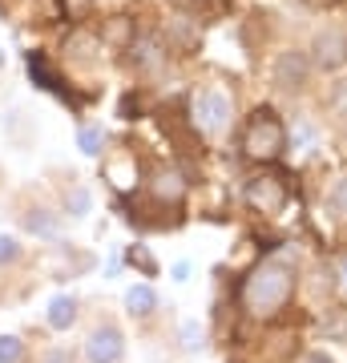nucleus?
I'll use <instances>...</instances> for the list:
<instances>
[{
  "label": "nucleus",
  "mask_w": 347,
  "mask_h": 363,
  "mask_svg": "<svg viewBox=\"0 0 347 363\" xmlns=\"http://www.w3.org/2000/svg\"><path fill=\"white\" fill-rule=\"evenodd\" d=\"M190 117H194V125H198L202 133H222L226 125H231V97H226V93H219V89L194 93Z\"/></svg>",
  "instance_id": "7ed1b4c3"
},
{
  "label": "nucleus",
  "mask_w": 347,
  "mask_h": 363,
  "mask_svg": "<svg viewBox=\"0 0 347 363\" xmlns=\"http://www.w3.org/2000/svg\"><path fill=\"white\" fill-rule=\"evenodd\" d=\"M303 4H307V9H335L339 0H303Z\"/></svg>",
  "instance_id": "cd10ccee"
},
{
  "label": "nucleus",
  "mask_w": 347,
  "mask_h": 363,
  "mask_svg": "<svg viewBox=\"0 0 347 363\" xmlns=\"http://www.w3.org/2000/svg\"><path fill=\"white\" fill-rule=\"evenodd\" d=\"M126 355V339H121V331L117 327H97L89 339H85V359L89 363H117Z\"/></svg>",
  "instance_id": "423d86ee"
},
{
  "label": "nucleus",
  "mask_w": 347,
  "mask_h": 363,
  "mask_svg": "<svg viewBox=\"0 0 347 363\" xmlns=\"http://www.w3.org/2000/svg\"><path fill=\"white\" fill-rule=\"evenodd\" d=\"M69 49L77 52L81 61H89V57H93V49H97V37H85V33H77V37L69 40Z\"/></svg>",
  "instance_id": "6ab92c4d"
},
{
  "label": "nucleus",
  "mask_w": 347,
  "mask_h": 363,
  "mask_svg": "<svg viewBox=\"0 0 347 363\" xmlns=\"http://www.w3.org/2000/svg\"><path fill=\"white\" fill-rule=\"evenodd\" d=\"M25 65H28V77L37 81L40 89H49V93H61V77L49 69V61H45V52H25Z\"/></svg>",
  "instance_id": "1a4fd4ad"
},
{
  "label": "nucleus",
  "mask_w": 347,
  "mask_h": 363,
  "mask_svg": "<svg viewBox=\"0 0 347 363\" xmlns=\"http://www.w3.org/2000/svg\"><path fill=\"white\" fill-rule=\"evenodd\" d=\"M16 259H21V242H16L13 234H0V267H9Z\"/></svg>",
  "instance_id": "a211bd4d"
},
{
  "label": "nucleus",
  "mask_w": 347,
  "mask_h": 363,
  "mask_svg": "<svg viewBox=\"0 0 347 363\" xmlns=\"http://www.w3.org/2000/svg\"><path fill=\"white\" fill-rule=\"evenodd\" d=\"M206 4H210V0H174V9H182V13H198Z\"/></svg>",
  "instance_id": "a878e982"
},
{
  "label": "nucleus",
  "mask_w": 347,
  "mask_h": 363,
  "mask_svg": "<svg viewBox=\"0 0 347 363\" xmlns=\"http://www.w3.org/2000/svg\"><path fill=\"white\" fill-rule=\"evenodd\" d=\"M73 319H77V298H73V295H57L49 303L45 323H49L53 331H65V327H73Z\"/></svg>",
  "instance_id": "9b49d317"
},
{
  "label": "nucleus",
  "mask_w": 347,
  "mask_h": 363,
  "mask_svg": "<svg viewBox=\"0 0 347 363\" xmlns=\"http://www.w3.org/2000/svg\"><path fill=\"white\" fill-rule=\"evenodd\" d=\"M339 283H343V291H347V255L339 259Z\"/></svg>",
  "instance_id": "c85d7f7f"
},
{
  "label": "nucleus",
  "mask_w": 347,
  "mask_h": 363,
  "mask_svg": "<svg viewBox=\"0 0 347 363\" xmlns=\"http://www.w3.org/2000/svg\"><path fill=\"white\" fill-rule=\"evenodd\" d=\"M25 226L37 234V238H57V234H61V218H57L53 210H28Z\"/></svg>",
  "instance_id": "f8f14e48"
},
{
  "label": "nucleus",
  "mask_w": 347,
  "mask_h": 363,
  "mask_svg": "<svg viewBox=\"0 0 347 363\" xmlns=\"http://www.w3.org/2000/svg\"><path fill=\"white\" fill-rule=\"evenodd\" d=\"M129 262H138V267H142V274H158V262L150 259V255H145L142 247H133V250H129Z\"/></svg>",
  "instance_id": "4be33fe9"
},
{
  "label": "nucleus",
  "mask_w": 347,
  "mask_h": 363,
  "mask_svg": "<svg viewBox=\"0 0 347 363\" xmlns=\"http://www.w3.org/2000/svg\"><path fill=\"white\" fill-rule=\"evenodd\" d=\"M0 65H4V52H0Z\"/></svg>",
  "instance_id": "c756f323"
},
{
  "label": "nucleus",
  "mask_w": 347,
  "mask_h": 363,
  "mask_svg": "<svg viewBox=\"0 0 347 363\" xmlns=\"http://www.w3.org/2000/svg\"><path fill=\"white\" fill-rule=\"evenodd\" d=\"M77 145H81V154L97 157V154H101V145H105V133H101V125H81V133H77Z\"/></svg>",
  "instance_id": "4468645a"
},
{
  "label": "nucleus",
  "mask_w": 347,
  "mask_h": 363,
  "mask_svg": "<svg viewBox=\"0 0 347 363\" xmlns=\"http://www.w3.org/2000/svg\"><path fill=\"white\" fill-rule=\"evenodd\" d=\"M126 307H129V315H138V319L154 315V311H158V295H154V286H150V283H133V286L126 291Z\"/></svg>",
  "instance_id": "9d476101"
},
{
  "label": "nucleus",
  "mask_w": 347,
  "mask_h": 363,
  "mask_svg": "<svg viewBox=\"0 0 347 363\" xmlns=\"http://www.w3.org/2000/svg\"><path fill=\"white\" fill-rule=\"evenodd\" d=\"M129 65H133V69H145V73L162 65V49H158V40H154V37L129 40Z\"/></svg>",
  "instance_id": "6e6552de"
},
{
  "label": "nucleus",
  "mask_w": 347,
  "mask_h": 363,
  "mask_svg": "<svg viewBox=\"0 0 347 363\" xmlns=\"http://www.w3.org/2000/svg\"><path fill=\"white\" fill-rule=\"evenodd\" d=\"M154 194H158V198H170V202H178V198L186 194V186H182V178L174 174V169H158Z\"/></svg>",
  "instance_id": "ddd939ff"
},
{
  "label": "nucleus",
  "mask_w": 347,
  "mask_h": 363,
  "mask_svg": "<svg viewBox=\"0 0 347 363\" xmlns=\"http://www.w3.org/2000/svg\"><path fill=\"white\" fill-rule=\"evenodd\" d=\"M65 210H69V214H85V210H89V190L73 186V190L65 194Z\"/></svg>",
  "instance_id": "f3484780"
},
{
  "label": "nucleus",
  "mask_w": 347,
  "mask_h": 363,
  "mask_svg": "<svg viewBox=\"0 0 347 363\" xmlns=\"http://www.w3.org/2000/svg\"><path fill=\"white\" fill-rule=\"evenodd\" d=\"M291 291H295V271L279 259H267L258 262L250 271V279L243 283V307L250 315H258V319H267L291 298Z\"/></svg>",
  "instance_id": "f257e3e1"
},
{
  "label": "nucleus",
  "mask_w": 347,
  "mask_h": 363,
  "mask_svg": "<svg viewBox=\"0 0 347 363\" xmlns=\"http://www.w3.org/2000/svg\"><path fill=\"white\" fill-rule=\"evenodd\" d=\"M182 339H186V347H198V339H202V331H198V327H194V323H186V327H182Z\"/></svg>",
  "instance_id": "393cba45"
},
{
  "label": "nucleus",
  "mask_w": 347,
  "mask_h": 363,
  "mask_svg": "<svg viewBox=\"0 0 347 363\" xmlns=\"http://www.w3.org/2000/svg\"><path fill=\"white\" fill-rule=\"evenodd\" d=\"M0 363H25V343L16 335H0Z\"/></svg>",
  "instance_id": "2eb2a0df"
},
{
  "label": "nucleus",
  "mask_w": 347,
  "mask_h": 363,
  "mask_svg": "<svg viewBox=\"0 0 347 363\" xmlns=\"http://www.w3.org/2000/svg\"><path fill=\"white\" fill-rule=\"evenodd\" d=\"M331 206L339 210V214H347V178H343V182H339V186L331 190Z\"/></svg>",
  "instance_id": "5701e85b"
},
{
  "label": "nucleus",
  "mask_w": 347,
  "mask_h": 363,
  "mask_svg": "<svg viewBox=\"0 0 347 363\" xmlns=\"http://www.w3.org/2000/svg\"><path fill=\"white\" fill-rule=\"evenodd\" d=\"M40 363H73V355H69L65 347H53V351H45V355H40Z\"/></svg>",
  "instance_id": "b1692460"
},
{
  "label": "nucleus",
  "mask_w": 347,
  "mask_h": 363,
  "mask_svg": "<svg viewBox=\"0 0 347 363\" xmlns=\"http://www.w3.org/2000/svg\"><path fill=\"white\" fill-rule=\"evenodd\" d=\"M299 363H335V359L327 355V351H307V355H303Z\"/></svg>",
  "instance_id": "bb28decb"
},
{
  "label": "nucleus",
  "mask_w": 347,
  "mask_h": 363,
  "mask_svg": "<svg viewBox=\"0 0 347 363\" xmlns=\"http://www.w3.org/2000/svg\"><path fill=\"white\" fill-rule=\"evenodd\" d=\"M246 206L258 210V214H279L287 206V186L275 174H258V178L246 182Z\"/></svg>",
  "instance_id": "20e7f679"
},
{
  "label": "nucleus",
  "mask_w": 347,
  "mask_h": 363,
  "mask_svg": "<svg viewBox=\"0 0 347 363\" xmlns=\"http://www.w3.org/2000/svg\"><path fill=\"white\" fill-rule=\"evenodd\" d=\"M243 150L255 162H275L287 150V130H283V121L275 117V109H255L250 113V121L243 130Z\"/></svg>",
  "instance_id": "f03ea898"
},
{
  "label": "nucleus",
  "mask_w": 347,
  "mask_h": 363,
  "mask_svg": "<svg viewBox=\"0 0 347 363\" xmlns=\"http://www.w3.org/2000/svg\"><path fill=\"white\" fill-rule=\"evenodd\" d=\"M105 37L109 40H133V25H129L126 16H114V25L105 28Z\"/></svg>",
  "instance_id": "aec40b11"
},
{
  "label": "nucleus",
  "mask_w": 347,
  "mask_h": 363,
  "mask_svg": "<svg viewBox=\"0 0 347 363\" xmlns=\"http://www.w3.org/2000/svg\"><path fill=\"white\" fill-rule=\"evenodd\" d=\"M311 52H315V65L319 69H339L347 61V37L339 28H323L315 37V45H311Z\"/></svg>",
  "instance_id": "0eeeda50"
},
{
  "label": "nucleus",
  "mask_w": 347,
  "mask_h": 363,
  "mask_svg": "<svg viewBox=\"0 0 347 363\" xmlns=\"http://www.w3.org/2000/svg\"><path fill=\"white\" fill-rule=\"evenodd\" d=\"M170 37L178 40L182 49H190V45H198V28H194V21H174L170 25Z\"/></svg>",
  "instance_id": "dca6fc26"
},
{
  "label": "nucleus",
  "mask_w": 347,
  "mask_h": 363,
  "mask_svg": "<svg viewBox=\"0 0 347 363\" xmlns=\"http://www.w3.org/2000/svg\"><path fill=\"white\" fill-rule=\"evenodd\" d=\"M311 77V57L307 52H299V49H287L279 52V61H275V85L279 89H303Z\"/></svg>",
  "instance_id": "39448f33"
},
{
  "label": "nucleus",
  "mask_w": 347,
  "mask_h": 363,
  "mask_svg": "<svg viewBox=\"0 0 347 363\" xmlns=\"http://www.w3.org/2000/svg\"><path fill=\"white\" fill-rule=\"evenodd\" d=\"M89 9H93V0H61V13L69 16V21H81Z\"/></svg>",
  "instance_id": "412c9836"
}]
</instances>
